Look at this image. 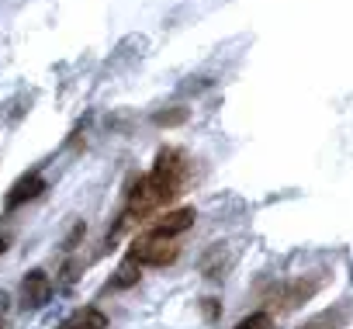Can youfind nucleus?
<instances>
[{
    "mask_svg": "<svg viewBox=\"0 0 353 329\" xmlns=\"http://www.w3.org/2000/svg\"><path fill=\"white\" fill-rule=\"evenodd\" d=\"M194 208H173V212H166V215H159L156 222H152V236H166V239H173V236H181V232H188L191 226H194Z\"/></svg>",
    "mask_w": 353,
    "mask_h": 329,
    "instance_id": "20e7f679",
    "label": "nucleus"
},
{
    "mask_svg": "<svg viewBox=\"0 0 353 329\" xmlns=\"http://www.w3.org/2000/svg\"><path fill=\"white\" fill-rule=\"evenodd\" d=\"M59 329H108V315H104L101 308H80V312H73Z\"/></svg>",
    "mask_w": 353,
    "mask_h": 329,
    "instance_id": "0eeeda50",
    "label": "nucleus"
},
{
    "mask_svg": "<svg viewBox=\"0 0 353 329\" xmlns=\"http://www.w3.org/2000/svg\"><path fill=\"white\" fill-rule=\"evenodd\" d=\"M8 246H11V236H8V232H0V253H4Z\"/></svg>",
    "mask_w": 353,
    "mask_h": 329,
    "instance_id": "ddd939ff",
    "label": "nucleus"
},
{
    "mask_svg": "<svg viewBox=\"0 0 353 329\" xmlns=\"http://www.w3.org/2000/svg\"><path fill=\"white\" fill-rule=\"evenodd\" d=\"M184 181H188V163H184V152L176 149H159L156 156V167L145 174V184L156 198V205H170L176 195L184 191Z\"/></svg>",
    "mask_w": 353,
    "mask_h": 329,
    "instance_id": "f257e3e1",
    "label": "nucleus"
},
{
    "mask_svg": "<svg viewBox=\"0 0 353 329\" xmlns=\"http://www.w3.org/2000/svg\"><path fill=\"white\" fill-rule=\"evenodd\" d=\"M181 121H188V111H184V108H176V111H159V114H156V125H181Z\"/></svg>",
    "mask_w": 353,
    "mask_h": 329,
    "instance_id": "9b49d317",
    "label": "nucleus"
},
{
    "mask_svg": "<svg viewBox=\"0 0 353 329\" xmlns=\"http://www.w3.org/2000/svg\"><path fill=\"white\" fill-rule=\"evenodd\" d=\"M315 291H319V284H315V281H294V284H288V288H284V295H281V308H298V305H301V301H308Z\"/></svg>",
    "mask_w": 353,
    "mask_h": 329,
    "instance_id": "6e6552de",
    "label": "nucleus"
},
{
    "mask_svg": "<svg viewBox=\"0 0 353 329\" xmlns=\"http://www.w3.org/2000/svg\"><path fill=\"white\" fill-rule=\"evenodd\" d=\"M139 281V263H132V260H125L121 267H118V274H114V288H132Z\"/></svg>",
    "mask_w": 353,
    "mask_h": 329,
    "instance_id": "1a4fd4ad",
    "label": "nucleus"
},
{
    "mask_svg": "<svg viewBox=\"0 0 353 329\" xmlns=\"http://www.w3.org/2000/svg\"><path fill=\"white\" fill-rule=\"evenodd\" d=\"M49 298H52V277H49L46 270H28L25 281H21V305H25L28 312H35V308H42Z\"/></svg>",
    "mask_w": 353,
    "mask_h": 329,
    "instance_id": "7ed1b4c3",
    "label": "nucleus"
},
{
    "mask_svg": "<svg viewBox=\"0 0 353 329\" xmlns=\"http://www.w3.org/2000/svg\"><path fill=\"white\" fill-rule=\"evenodd\" d=\"M46 191V181H42V174H25V177H18L14 181V188L8 191V208H18V205H25V201H32V198H39Z\"/></svg>",
    "mask_w": 353,
    "mask_h": 329,
    "instance_id": "39448f33",
    "label": "nucleus"
},
{
    "mask_svg": "<svg viewBox=\"0 0 353 329\" xmlns=\"http://www.w3.org/2000/svg\"><path fill=\"white\" fill-rule=\"evenodd\" d=\"M236 329H274V315L270 312H253V315L239 319Z\"/></svg>",
    "mask_w": 353,
    "mask_h": 329,
    "instance_id": "9d476101",
    "label": "nucleus"
},
{
    "mask_svg": "<svg viewBox=\"0 0 353 329\" xmlns=\"http://www.w3.org/2000/svg\"><path fill=\"white\" fill-rule=\"evenodd\" d=\"M205 315H208V319H215V315H219V305H215V298H205Z\"/></svg>",
    "mask_w": 353,
    "mask_h": 329,
    "instance_id": "f8f14e48",
    "label": "nucleus"
},
{
    "mask_svg": "<svg viewBox=\"0 0 353 329\" xmlns=\"http://www.w3.org/2000/svg\"><path fill=\"white\" fill-rule=\"evenodd\" d=\"M346 315H350V308L346 305H336V308H325V312L305 319L298 329H343L346 326Z\"/></svg>",
    "mask_w": 353,
    "mask_h": 329,
    "instance_id": "423d86ee",
    "label": "nucleus"
},
{
    "mask_svg": "<svg viewBox=\"0 0 353 329\" xmlns=\"http://www.w3.org/2000/svg\"><path fill=\"white\" fill-rule=\"evenodd\" d=\"M176 257H181V246H173V239H166V236H152V232H145V236H139L132 246H128V260L132 263H145V267H166V263H173Z\"/></svg>",
    "mask_w": 353,
    "mask_h": 329,
    "instance_id": "f03ea898",
    "label": "nucleus"
}]
</instances>
